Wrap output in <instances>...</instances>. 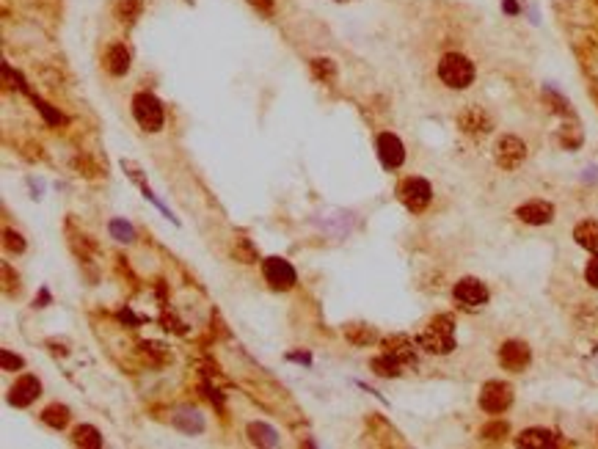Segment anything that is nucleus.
<instances>
[{
    "instance_id": "nucleus-1",
    "label": "nucleus",
    "mask_w": 598,
    "mask_h": 449,
    "mask_svg": "<svg viewBox=\"0 0 598 449\" xmlns=\"http://www.w3.org/2000/svg\"><path fill=\"white\" fill-rule=\"evenodd\" d=\"M416 345L433 356H450L455 350V320L450 315L433 317L419 334Z\"/></svg>"
},
{
    "instance_id": "nucleus-2",
    "label": "nucleus",
    "mask_w": 598,
    "mask_h": 449,
    "mask_svg": "<svg viewBox=\"0 0 598 449\" xmlns=\"http://www.w3.org/2000/svg\"><path fill=\"white\" fill-rule=\"evenodd\" d=\"M439 78L447 89L463 91L474 83V64L460 55V52H447L441 61H439Z\"/></svg>"
},
{
    "instance_id": "nucleus-3",
    "label": "nucleus",
    "mask_w": 598,
    "mask_h": 449,
    "mask_svg": "<svg viewBox=\"0 0 598 449\" xmlns=\"http://www.w3.org/2000/svg\"><path fill=\"white\" fill-rule=\"evenodd\" d=\"M133 116L138 122V127L143 133H160L163 122H166V111L160 105V99L149 91H141L133 97Z\"/></svg>"
},
{
    "instance_id": "nucleus-4",
    "label": "nucleus",
    "mask_w": 598,
    "mask_h": 449,
    "mask_svg": "<svg viewBox=\"0 0 598 449\" xmlns=\"http://www.w3.org/2000/svg\"><path fill=\"white\" fill-rule=\"evenodd\" d=\"M453 298H455V304H458L460 309L474 312V309H480V306L488 304V287L480 278L466 276V278H460L458 284L453 287Z\"/></svg>"
},
{
    "instance_id": "nucleus-5",
    "label": "nucleus",
    "mask_w": 598,
    "mask_h": 449,
    "mask_svg": "<svg viewBox=\"0 0 598 449\" xmlns=\"http://www.w3.org/2000/svg\"><path fill=\"white\" fill-rule=\"evenodd\" d=\"M510 405H513V386L510 383H505V380H488V383H483V389H480V408L485 413L499 416V413H505Z\"/></svg>"
},
{
    "instance_id": "nucleus-6",
    "label": "nucleus",
    "mask_w": 598,
    "mask_h": 449,
    "mask_svg": "<svg viewBox=\"0 0 598 449\" xmlns=\"http://www.w3.org/2000/svg\"><path fill=\"white\" fill-rule=\"evenodd\" d=\"M262 273H265V281L273 287V290H292L295 287V281H298V276H295V268L287 262V259H281V257H268L265 262H262Z\"/></svg>"
},
{
    "instance_id": "nucleus-7",
    "label": "nucleus",
    "mask_w": 598,
    "mask_h": 449,
    "mask_svg": "<svg viewBox=\"0 0 598 449\" xmlns=\"http://www.w3.org/2000/svg\"><path fill=\"white\" fill-rule=\"evenodd\" d=\"M430 199H433V190H430L427 180H422V177H411L400 185V201L411 213H422L430 204Z\"/></svg>"
},
{
    "instance_id": "nucleus-8",
    "label": "nucleus",
    "mask_w": 598,
    "mask_h": 449,
    "mask_svg": "<svg viewBox=\"0 0 598 449\" xmlns=\"http://www.w3.org/2000/svg\"><path fill=\"white\" fill-rule=\"evenodd\" d=\"M524 160H527V143H524L521 138H515V135L499 138V143H497V163H499L505 171L518 169Z\"/></svg>"
},
{
    "instance_id": "nucleus-9",
    "label": "nucleus",
    "mask_w": 598,
    "mask_h": 449,
    "mask_svg": "<svg viewBox=\"0 0 598 449\" xmlns=\"http://www.w3.org/2000/svg\"><path fill=\"white\" fill-rule=\"evenodd\" d=\"M532 361V350L527 342L518 339H507L505 345L499 348V364L505 366L507 372H524Z\"/></svg>"
},
{
    "instance_id": "nucleus-10",
    "label": "nucleus",
    "mask_w": 598,
    "mask_h": 449,
    "mask_svg": "<svg viewBox=\"0 0 598 449\" xmlns=\"http://www.w3.org/2000/svg\"><path fill=\"white\" fill-rule=\"evenodd\" d=\"M378 157H380L383 169H389V171L400 169L406 163V146H403V141L392 133L378 135Z\"/></svg>"
},
{
    "instance_id": "nucleus-11",
    "label": "nucleus",
    "mask_w": 598,
    "mask_h": 449,
    "mask_svg": "<svg viewBox=\"0 0 598 449\" xmlns=\"http://www.w3.org/2000/svg\"><path fill=\"white\" fill-rule=\"evenodd\" d=\"M39 394H42V383H39V378H34V375H22V378L11 386V392H8V403L14 405V408H28V405L34 403Z\"/></svg>"
},
{
    "instance_id": "nucleus-12",
    "label": "nucleus",
    "mask_w": 598,
    "mask_h": 449,
    "mask_svg": "<svg viewBox=\"0 0 598 449\" xmlns=\"http://www.w3.org/2000/svg\"><path fill=\"white\" fill-rule=\"evenodd\" d=\"M515 218L529 226H546L554 221V207L549 201H541V199L538 201H527V204H521L515 210Z\"/></svg>"
},
{
    "instance_id": "nucleus-13",
    "label": "nucleus",
    "mask_w": 598,
    "mask_h": 449,
    "mask_svg": "<svg viewBox=\"0 0 598 449\" xmlns=\"http://www.w3.org/2000/svg\"><path fill=\"white\" fill-rule=\"evenodd\" d=\"M383 353H386L389 359L400 361V364H414L416 345L411 342V339H408V336H403V334H394V336L383 339Z\"/></svg>"
},
{
    "instance_id": "nucleus-14",
    "label": "nucleus",
    "mask_w": 598,
    "mask_h": 449,
    "mask_svg": "<svg viewBox=\"0 0 598 449\" xmlns=\"http://www.w3.org/2000/svg\"><path fill=\"white\" fill-rule=\"evenodd\" d=\"M105 69L113 78H122L130 72V52L124 45H111L105 50Z\"/></svg>"
},
{
    "instance_id": "nucleus-15",
    "label": "nucleus",
    "mask_w": 598,
    "mask_h": 449,
    "mask_svg": "<svg viewBox=\"0 0 598 449\" xmlns=\"http://www.w3.org/2000/svg\"><path fill=\"white\" fill-rule=\"evenodd\" d=\"M460 130L469 135H485L491 133V119L480 111V108H466L463 116L458 119Z\"/></svg>"
},
{
    "instance_id": "nucleus-16",
    "label": "nucleus",
    "mask_w": 598,
    "mask_h": 449,
    "mask_svg": "<svg viewBox=\"0 0 598 449\" xmlns=\"http://www.w3.org/2000/svg\"><path fill=\"white\" fill-rule=\"evenodd\" d=\"M518 447H535V449H549L557 447V436L552 430H543V427H529L524 430L518 439H515Z\"/></svg>"
},
{
    "instance_id": "nucleus-17",
    "label": "nucleus",
    "mask_w": 598,
    "mask_h": 449,
    "mask_svg": "<svg viewBox=\"0 0 598 449\" xmlns=\"http://www.w3.org/2000/svg\"><path fill=\"white\" fill-rule=\"evenodd\" d=\"M574 240H576L582 248H588V251H598V221L588 218V221L576 224V229H574Z\"/></svg>"
},
{
    "instance_id": "nucleus-18",
    "label": "nucleus",
    "mask_w": 598,
    "mask_h": 449,
    "mask_svg": "<svg viewBox=\"0 0 598 449\" xmlns=\"http://www.w3.org/2000/svg\"><path fill=\"white\" fill-rule=\"evenodd\" d=\"M248 439L257 447H278V433L273 427L262 425V422H251L248 425Z\"/></svg>"
},
{
    "instance_id": "nucleus-19",
    "label": "nucleus",
    "mask_w": 598,
    "mask_h": 449,
    "mask_svg": "<svg viewBox=\"0 0 598 449\" xmlns=\"http://www.w3.org/2000/svg\"><path fill=\"white\" fill-rule=\"evenodd\" d=\"M69 419H72V413H69L66 405L52 403L42 411V422H45L47 427H52V430H64V427L69 425Z\"/></svg>"
},
{
    "instance_id": "nucleus-20",
    "label": "nucleus",
    "mask_w": 598,
    "mask_h": 449,
    "mask_svg": "<svg viewBox=\"0 0 598 449\" xmlns=\"http://www.w3.org/2000/svg\"><path fill=\"white\" fill-rule=\"evenodd\" d=\"M72 444H75V447H83V449H99L102 447V436H99V430L92 427V425H80V427H75V433H72Z\"/></svg>"
},
{
    "instance_id": "nucleus-21",
    "label": "nucleus",
    "mask_w": 598,
    "mask_h": 449,
    "mask_svg": "<svg viewBox=\"0 0 598 449\" xmlns=\"http://www.w3.org/2000/svg\"><path fill=\"white\" fill-rule=\"evenodd\" d=\"M174 425H177L183 433H193V436L204 430V419H201V413H199V411H187V408L174 416Z\"/></svg>"
},
{
    "instance_id": "nucleus-22",
    "label": "nucleus",
    "mask_w": 598,
    "mask_h": 449,
    "mask_svg": "<svg viewBox=\"0 0 598 449\" xmlns=\"http://www.w3.org/2000/svg\"><path fill=\"white\" fill-rule=\"evenodd\" d=\"M345 336L353 342V345H359V348H364V345H372L378 336H375V331L364 325V322H350V325H345Z\"/></svg>"
},
{
    "instance_id": "nucleus-23",
    "label": "nucleus",
    "mask_w": 598,
    "mask_h": 449,
    "mask_svg": "<svg viewBox=\"0 0 598 449\" xmlns=\"http://www.w3.org/2000/svg\"><path fill=\"white\" fill-rule=\"evenodd\" d=\"M141 8H143L141 0H116V8H113V11H116V17H119L122 22L133 25L141 17Z\"/></svg>"
},
{
    "instance_id": "nucleus-24",
    "label": "nucleus",
    "mask_w": 598,
    "mask_h": 449,
    "mask_svg": "<svg viewBox=\"0 0 598 449\" xmlns=\"http://www.w3.org/2000/svg\"><path fill=\"white\" fill-rule=\"evenodd\" d=\"M372 372L375 375H380V378H397L400 372H403V364L394 359H389L386 353L383 356H378V359H372Z\"/></svg>"
},
{
    "instance_id": "nucleus-25",
    "label": "nucleus",
    "mask_w": 598,
    "mask_h": 449,
    "mask_svg": "<svg viewBox=\"0 0 598 449\" xmlns=\"http://www.w3.org/2000/svg\"><path fill=\"white\" fill-rule=\"evenodd\" d=\"M234 257L240 259V262H245V265H254L257 262V248L248 243V240H234Z\"/></svg>"
},
{
    "instance_id": "nucleus-26",
    "label": "nucleus",
    "mask_w": 598,
    "mask_h": 449,
    "mask_svg": "<svg viewBox=\"0 0 598 449\" xmlns=\"http://www.w3.org/2000/svg\"><path fill=\"white\" fill-rule=\"evenodd\" d=\"M111 234H113L116 240H122V243L136 240V229L130 224H124V221H111Z\"/></svg>"
},
{
    "instance_id": "nucleus-27",
    "label": "nucleus",
    "mask_w": 598,
    "mask_h": 449,
    "mask_svg": "<svg viewBox=\"0 0 598 449\" xmlns=\"http://www.w3.org/2000/svg\"><path fill=\"white\" fill-rule=\"evenodd\" d=\"M312 69H315V75H318L320 80H331V78L336 75V66H334V61H328V58H315V61H312Z\"/></svg>"
},
{
    "instance_id": "nucleus-28",
    "label": "nucleus",
    "mask_w": 598,
    "mask_h": 449,
    "mask_svg": "<svg viewBox=\"0 0 598 449\" xmlns=\"http://www.w3.org/2000/svg\"><path fill=\"white\" fill-rule=\"evenodd\" d=\"M483 439H488V441H497V439H505L507 436V425L505 422H491V425H485L483 427V433H480Z\"/></svg>"
},
{
    "instance_id": "nucleus-29",
    "label": "nucleus",
    "mask_w": 598,
    "mask_h": 449,
    "mask_svg": "<svg viewBox=\"0 0 598 449\" xmlns=\"http://www.w3.org/2000/svg\"><path fill=\"white\" fill-rule=\"evenodd\" d=\"M3 237H6V248H8V251H17V254L25 251V243H22V237H20L17 231H6Z\"/></svg>"
},
{
    "instance_id": "nucleus-30",
    "label": "nucleus",
    "mask_w": 598,
    "mask_h": 449,
    "mask_svg": "<svg viewBox=\"0 0 598 449\" xmlns=\"http://www.w3.org/2000/svg\"><path fill=\"white\" fill-rule=\"evenodd\" d=\"M585 278H588L590 287H596L598 290V251L593 254V259L588 262V268H585Z\"/></svg>"
},
{
    "instance_id": "nucleus-31",
    "label": "nucleus",
    "mask_w": 598,
    "mask_h": 449,
    "mask_svg": "<svg viewBox=\"0 0 598 449\" xmlns=\"http://www.w3.org/2000/svg\"><path fill=\"white\" fill-rule=\"evenodd\" d=\"M0 361H3V369H20V366H22V359H20V356H11L8 350H0Z\"/></svg>"
},
{
    "instance_id": "nucleus-32",
    "label": "nucleus",
    "mask_w": 598,
    "mask_h": 449,
    "mask_svg": "<svg viewBox=\"0 0 598 449\" xmlns=\"http://www.w3.org/2000/svg\"><path fill=\"white\" fill-rule=\"evenodd\" d=\"M254 8H259L262 14H273V0H248Z\"/></svg>"
},
{
    "instance_id": "nucleus-33",
    "label": "nucleus",
    "mask_w": 598,
    "mask_h": 449,
    "mask_svg": "<svg viewBox=\"0 0 598 449\" xmlns=\"http://www.w3.org/2000/svg\"><path fill=\"white\" fill-rule=\"evenodd\" d=\"M502 8H505L507 14H518L521 8H518V3L515 0H502Z\"/></svg>"
}]
</instances>
